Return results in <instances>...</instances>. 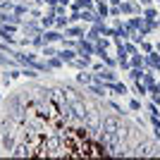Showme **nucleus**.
<instances>
[{"label": "nucleus", "instance_id": "nucleus-1", "mask_svg": "<svg viewBox=\"0 0 160 160\" xmlns=\"http://www.w3.org/2000/svg\"><path fill=\"white\" fill-rule=\"evenodd\" d=\"M120 12L127 14V17H134V14H141L143 10H141V2H136V0H122L120 2Z\"/></svg>", "mask_w": 160, "mask_h": 160}, {"label": "nucleus", "instance_id": "nucleus-2", "mask_svg": "<svg viewBox=\"0 0 160 160\" xmlns=\"http://www.w3.org/2000/svg\"><path fill=\"white\" fill-rule=\"evenodd\" d=\"M19 29L27 33V36H36V33L43 31V27H41V22H38V19H27V22H22Z\"/></svg>", "mask_w": 160, "mask_h": 160}, {"label": "nucleus", "instance_id": "nucleus-3", "mask_svg": "<svg viewBox=\"0 0 160 160\" xmlns=\"http://www.w3.org/2000/svg\"><path fill=\"white\" fill-rule=\"evenodd\" d=\"M0 143H2L5 153H12L14 146H17V134H0Z\"/></svg>", "mask_w": 160, "mask_h": 160}, {"label": "nucleus", "instance_id": "nucleus-4", "mask_svg": "<svg viewBox=\"0 0 160 160\" xmlns=\"http://www.w3.org/2000/svg\"><path fill=\"white\" fill-rule=\"evenodd\" d=\"M43 38H46V43H62L65 33L60 29H43Z\"/></svg>", "mask_w": 160, "mask_h": 160}, {"label": "nucleus", "instance_id": "nucleus-5", "mask_svg": "<svg viewBox=\"0 0 160 160\" xmlns=\"http://www.w3.org/2000/svg\"><path fill=\"white\" fill-rule=\"evenodd\" d=\"M0 24H22V17L14 12H5V10H0Z\"/></svg>", "mask_w": 160, "mask_h": 160}, {"label": "nucleus", "instance_id": "nucleus-6", "mask_svg": "<svg viewBox=\"0 0 160 160\" xmlns=\"http://www.w3.org/2000/svg\"><path fill=\"white\" fill-rule=\"evenodd\" d=\"M69 65L77 67V69H91V55H79V58H74Z\"/></svg>", "mask_w": 160, "mask_h": 160}, {"label": "nucleus", "instance_id": "nucleus-7", "mask_svg": "<svg viewBox=\"0 0 160 160\" xmlns=\"http://www.w3.org/2000/svg\"><path fill=\"white\" fill-rule=\"evenodd\" d=\"M77 84H79V86H88V84H93V69H91V72L79 69V74H77Z\"/></svg>", "mask_w": 160, "mask_h": 160}, {"label": "nucleus", "instance_id": "nucleus-8", "mask_svg": "<svg viewBox=\"0 0 160 160\" xmlns=\"http://www.w3.org/2000/svg\"><path fill=\"white\" fill-rule=\"evenodd\" d=\"M65 36H69V38H84L86 36V29L84 27H77V24H72V27L65 29Z\"/></svg>", "mask_w": 160, "mask_h": 160}, {"label": "nucleus", "instance_id": "nucleus-9", "mask_svg": "<svg viewBox=\"0 0 160 160\" xmlns=\"http://www.w3.org/2000/svg\"><path fill=\"white\" fill-rule=\"evenodd\" d=\"M58 58H60L62 62H67V65H69V62H72L74 58H79V55H77V50H74V48H62V50H58Z\"/></svg>", "mask_w": 160, "mask_h": 160}, {"label": "nucleus", "instance_id": "nucleus-10", "mask_svg": "<svg viewBox=\"0 0 160 160\" xmlns=\"http://www.w3.org/2000/svg\"><path fill=\"white\" fill-rule=\"evenodd\" d=\"M103 105H105V108H110V110H112L115 115H120V117H124V115H127V110H124V108H120L117 103H115V100H105Z\"/></svg>", "mask_w": 160, "mask_h": 160}, {"label": "nucleus", "instance_id": "nucleus-11", "mask_svg": "<svg viewBox=\"0 0 160 160\" xmlns=\"http://www.w3.org/2000/svg\"><path fill=\"white\" fill-rule=\"evenodd\" d=\"M141 81H143V84H146L148 88H151V86H155V74L151 72V69H143V77H141Z\"/></svg>", "mask_w": 160, "mask_h": 160}, {"label": "nucleus", "instance_id": "nucleus-12", "mask_svg": "<svg viewBox=\"0 0 160 160\" xmlns=\"http://www.w3.org/2000/svg\"><path fill=\"white\" fill-rule=\"evenodd\" d=\"M96 12H98L100 17L105 19V17H110V7H108L105 2H103V0H98V2H96Z\"/></svg>", "mask_w": 160, "mask_h": 160}, {"label": "nucleus", "instance_id": "nucleus-13", "mask_svg": "<svg viewBox=\"0 0 160 160\" xmlns=\"http://www.w3.org/2000/svg\"><path fill=\"white\" fill-rule=\"evenodd\" d=\"M41 55H46V58H53V55H58V48H55L53 43H46V46L41 48Z\"/></svg>", "mask_w": 160, "mask_h": 160}, {"label": "nucleus", "instance_id": "nucleus-14", "mask_svg": "<svg viewBox=\"0 0 160 160\" xmlns=\"http://www.w3.org/2000/svg\"><path fill=\"white\" fill-rule=\"evenodd\" d=\"M46 65H48V69H60V67L65 65V62H62L60 58H58V55H53V58H48V62H46Z\"/></svg>", "mask_w": 160, "mask_h": 160}, {"label": "nucleus", "instance_id": "nucleus-15", "mask_svg": "<svg viewBox=\"0 0 160 160\" xmlns=\"http://www.w3.org/2000/svg\"><path fill=\"white\" fill-rule=\"evenodd\" d=\"M155 17H158V10H155L153 5L143 10V19H146V22H155Z\"/></svg>", "mask_w": 160, "mask_h": 160}, {"label": "nucleus", "instance_id": "nucleus-16", "mask_svg": "<svg viewBox=\"0 0 160 160\" xmlns=\"http://www.w3.org/2000/svg\"><path fill=\"white\" fill-rule=\"evenodd\" d=\"M31 46H33V48H43V46H46L43 31H41V33H36V36H31Z\"/></svg>", "mask_w": 160, "mask_h": 160}, {"label": "nucleus", "instance_id": "nucleus-17", "mask_svg": "<svg viewBox=\"0 0 160 160\" xmlns=\"http://www.w3.org/2000/svg\"><path fill=\"white\" fill-rule=\"evenodd\" d=\"M22 77H27V79H38V69H33V67H24V69H22Z\"/></svg>", "mask_w": 160, "mask_h": 160}, {"label": "nucleus", "instance_id": "nucleus-18", "mask_svg": "<svg viewBox=\"0 0 160 160\" xmlns=\"http://www.w3.org/2000/svg\"><path fill=\"white\" fill-rule=\"evenodd\" d=\"M134 93H136V96H146L148 93V86L143 84V81H136V84H134Z\"/></svg>", "mask_w": 160, "mask_h": 160}, {"label": "nucleus", "instance_id": "nucleus-19", "mask_svg": "<svg viewBox=\"0 0 160 160\" xmlns=\"http://www.w3.org/2000/svg\"><path fill=\"white\" fill-rule=\"evenodd\" d=\"M79 10H96V0H77Z\"/></svg>", "mask_w": 160, "mask_h": 160}, {"label": "nucleus", "instance_id": "nucleus-20", "mask_svg": "<svg viewBox=\"0 0 160 160\" xmlns=\"http://www.w3.org/2000/svg\"><path fill=\"white\" fill-rule=\"evenodd\" d=\"M69 27V17H55V29H67Z\"/></svg>", "mask_w": 160, "mask_h": 160}, {"label": "nucleus", "instance_id": "nucleus-21", "mask_svg": "<svg viewBox=\"0 0 160 160\" xmlns=\"http://www.w3.org/2000/svg\"><path fill=\"white\" fill-rule=\"evenodd\" d=\"M129 65H132V67H143V55H139V53H136V55H132Z\"/></svg>", "mask_w": 160, "mask_h": 160}, {"label": "nucleus", "instance_id": "nucleus-22", "mask_svg": "<svg viewBox=\"0 0 160 160\" xmlns=\"http://www.w3.org/2000/svg\"><path fill=\"white\" fill-rule=\"evenodd\" d=\"M129 110H132V112H139V110H141V103H139L136 98H134V100H129Z\"/></svg>", "mask_w": 160, "mask_h": 160}, {"label": "nucleus", "instance_id": "nucleus-23", "mask_svg": "<svg viewBox=\"0 0 160 160\" xmlns=\"http://www.w3.org/2000/svg\"><path fill=\"white\" fill-rule=\"evenodd\" d=\"M55 14H58V17H67V10H65V5H55Z\"/></svg>", "mask_w": 160, "mask_h": 160}, {"label": "nucleus", "instance_id": "nucleus-24", "mask_svg": "<svg viewBox=\"0 0 160 160\" xmlns=\"http://www.w3.org/2000/svg\"><path fill=\"white\" fill-rule=\"evenodd\" d=\"M124 48H127V53H129V55H136V53H139V48L134 46V43H124Z\"/></svg>", "mask_w": 160, "mask_h": 160}, {"label": "nucleus", "instance_id": "nucleus-25", "mask_svg": "<svg viewBox=\"0 0 160 160\" xmlns=\"http://www.w3.org/2000/svg\"><path fill=\"white\" fill-rule=\"evenodd\" d=\"M120 5H110V17H120Z\"/></svg>", "mask_w": 160, "mask_h": 160}, {"label": "nucleus", "instance_id": "nucleus-26", "mask_svg": "<svg viewBox=\"0 0 160 160\" xmlns=\"http://www.w3.org/2000/svg\"><path fill=\"white\" fill-rule=\"evenodd\" d=\"M148 115H158V105L155 103H148Z\"/></svg>", "mask_w": 160, "mask_h": 160}, {"label": "nucleus", "instance_id": "nucleus-27", "mask_svg": "<svg viewBox=\"0 0 160 160\" xmlns=\"http://www.w3.org/2000/svg\"><path fill=\"white\" fill-rule=\"evenodd\" d=\"M141 48H143V50H146V53H151V50H153V46H151V43H148V41H141Z\"/></svg>", "mask_w": 160, "mask_h": 160}, {"label": "nucleus", "instance_id": "nucleus-28", "mask_svg": "<svg viewBox=\"0 0 160 160\" xmlns=\"http://www.w3.org/2000/svg\"><path fill=\"white\" fill-rule=\"evenodd\" d=\"M29 14H31L33 19H38V17H41V10H38V7H31V12H29Z\"/></svg>", "mask_w": 160, "mask_h": 160}, {"label": "nucleus", "instance_id": "nucleus-29", "mask_svg": "<svg viewBox=\"0 0 160 160\" xmlns=\"http://www.w3.org/2000/svg\"><path fill=\"white\" fill-rule=\"evenodd\" d=\"M139 2H141V7H151L153 5V0H139Z\"/></svg>", "mask_w": 160, "mask_h": 160}, {"label": "nucleus", "instance_id": "nucleus-30", "mask_svg": "<svg viewBox=\"0 0 160 160\" xmlns=\"http://www.w3.org/2000/svg\"><path fill=\"white\" fill-rule=\"evenodd\" d=\"M58 5H65L67 7V5H69V0H58Z\"/></svg>", "mask_w": 160, "mask_h": 160}, {"label": "nucleus", "instance_id": "nucleus-31", "mask_svg": "<svg viewBox=\"0 0 160 160\" xmlns=\"http://www.w3.org/2000/svg\"><path fill=\"white\" fill-rule=\"evenodd\" d=\"M110 5H120V0H110Z\"/></svg>", "mask_w": 160, "mask_h": 160}, {"label": "nucleus", "instance_id": "nucleus-32", "mask_svg": "<svg viewBox=\"0 0 160 160\" xmlns=\"http://www.w3.org/2000/svg\"><path fill=\"white\" fill-rule=\"evenodd\" d=\"M0 2H14V0H0Z\"/></svg>", "mask_w": 160, "mask_h": 160}, {"label": "nucleus", "instance_id": "nucleus-33", "mask_svg": "<svg viewBox=\"0 0 160 160\" xmlns=\"http://www.w3.org/2000/svg\"><path fill=\"white\" fill-rule=\"evenodd\" d=\"M155 48H158V53H160V41H158V46H155Z\"/></svg>", "mask_w": 160, "mask_h": 160}, {"label": "nucleus", "instance_id": "nucleus-34", "mask_svg": "<svg viewBox=\"0 0 160 160\" xmlns=\"http://www.w3.org/2000/svg\"><path fill=\"white\" fill-rule=\"evenodd\" d=\"M158 27H160V19H158Z\"/></svg>", "mask_w": 160, "mask_h": 160}, {"label": "nucleus", "instance_id": "nucleus-35", "mask_svg": "<svg viewBox=\"0 0 160 160\" xmlns=\"http://www.w3.org/2000/svg\"><path fill=\"white\" fill-rule=\"evenodd\" d=\"M0 100H2V96H0Z\"/></svg>", "mask_w": 160, "mask_h": 160}, {"label": "nucleus", "instance_id": "nucleus-36", "mask_svg": "<svg viewBox=\"0 0 160 160\" xmlns=\"http://www.w3.org/2000/svg\"><path fill=\"white\" fill-rule=\"evenodd\" d=\"M158 5H160V0H158Z\"/></svg>", "mask_w": 160, "mask_h": 160}, {"label": "nucleus", "instance_id": "nucleus-37", "mask_svg": "<svg viewBox=\"0 0 160 160\" xmlns=\"http://www.w3.org/2000/svg\"><path fill=\"white\" fill-rule=\"evenodd\" d=\"M158 88H160V84H158Z\"/></svg>", "mask_w": 160, "mask_h": 160}]
</instances>
